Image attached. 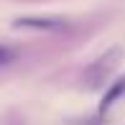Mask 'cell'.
<instances>
[{
    "mask_svg": "<svg viewBox=\"0 0 125 125\" xmlns=\"http://www.w3.org/2000/svg\"><path fill=\"white\" fill-rule=\"evenodd\" d=\"M13 28H23V31H66L69 21L56 18V15H21L13 21Z\"/></svg>",
    "mask_w": 125,
    "mask_h": 125,
    "instance_id": "cell-2",
    "label": "cell"
},
{
    "mask_svg": "<svg viewBox=\"0 0 125 125\" xmlns=\"http://www.w3.org/2000/svg\"><path fill=\"white\" fill-rule=\"evenodd\" d=\"M123 54H125V51L120 46H112V49H107L102 56H97V59L84 69V74H82V79L87 82V87L94 89V87H100V84H105L107 79L112 77V72L120 66Z\"/></svg>",
    "mask_w": 125,
    "mask_h": 125,
    "instance_id": "cell-1",
    "label": "cell"
},
{
    "mask_svg": "<svg viewBox=\"0 0 125 125\" xmlns=\"http://www.w3.org/2000/svg\"><path fill=\"white\" fill-rule=\"evenodd\" d=\"M18 59V49L15 46H8V43H0V69Z\"/></svg>",
    "mask_w": 125,
    "mask_h": 125,
    "instance_id": "cell-4",
    "label": "cell"
},
{
    "mask_svg": "<svg viewBox=\"0 0 125 125\" xmlns=\"http://www.w3.org/2000/svg\"><path fill=\"white\" fill-rule=\"evenodd\" d=\"M123 97H125V77H117L115 82L107 84L105 94H102V100H100V110L97 112H100V115H107V112H110Z\"/></svg>",
    "mask_w": 125,
    "mask_h": 125,
    "instance_id": "cell-3",
    "label": "cell"
}]
</instances>
